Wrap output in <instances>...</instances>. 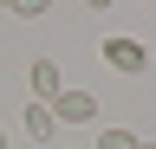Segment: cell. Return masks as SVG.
Returning a JSON list of instances; mask_svg holds the SVG:
<instances>
[{
  "label": "cell",
  "instance_id": "6da1fadb",
  "mask_svg": "<svg viewBox=\"0 0 156 149\" xmlns=\"http://www.w3.org/2000/svg\"><path fill=\"white\" fill-rule=\"evenodd\" d=\"M104 65H111V71H124V78H136V71L150 65V52L136 46V39H124V32H117V39H104Z\"/></svg>",
  "mask_w": 156,
  "mask_h": 149
},
{
  "label": "cell",
  "instance_id": "7a4b0ae2",
  "mask_svg": "<svg viewBox=\"0 0 156 149\" xmlns=\"http://www.w3.org/2000/svg\"><path fill=\"white\" fill-rule=\"evenodd\" d=\"M98 117V97L91 91H58L52 97V123H91Z\"/></svg>",
  "mask_w": 156,
  "mask_h": 149
},
{
  "label": "cell",
  "instance_id": "3957f363",
  "mask_svg": "<svg viewBox=\"0 0 156 149\" xmlns=\"http://www.w3.org/2000/svg\"><path fill=\"white\" fill-rule=\"evenodd\" d=\"M65 78H58V59H33V104H52Z\"/></svg>",
  "mask_w": 156,
  "mask_h": 149
},
{
  "label": "cell",
  "instance_id": "277c9868",
  "mask_svg": "<svg viewBox=\"0 0 156 149\" xmlns=\"http://www.w3.org/2000/svg\"><path fill=\"white\" fill-rule=\"evenodd\" d=\"M26 136L33 143H52V104H26Z\"/></svg>",
  "mask_w": 156,
  "mask_h": 149
},
{
  "label": "cell",
  "instance_id": "5b68a950",
  "mask_svg": "<svg viewBox=\"0 0 156 149\" xmlns=\"http://www.w3.org/2000/svg\"><path fill=\"white\" fill-rule=\"evenodd\" d=\"M98 149H136V136H130V130H104V136H98Z\"/></svg>",
  "mask_w": 156,
  "mask_h": 149
},
{
  "label": "cell",
  "instance_id": "8992f818",
  "mask_svg": "<svg viewBox=\"0 0 156 149\" xmlns=\"http://www.w3.org/2000/svg\"><path fill=\"white\" fill-rule=\"evenodd\" d=\"M46 7H52V0H13V13H20V20H39Z\"/></svg>",
  "mask_w": 156,
  "mask_h": 149
},
{
  "label": "cell",
  "instance_id": "52a82bcc",
  "mask_svg": "<svg viewBox=\"0 0 156 149\" xmlns=\"http://www.w3.org/2000/svg\"><path fill=\"white\" fill-rule=\"evenodd\" d=\"M85 7H98V13H104V7H117V0H85Z\"/></svg>",
  "mask_w": 156,
  "mask_h": 149
},
{
  "label": "cell",
  "instance_id": "ba28073f",
  "mask_svg": "<svg viewBox=\"0 0 156 149\" xmlns=\"http://www.w3.org/2000/svg\"><path fill=\"white\" fill-rule=\"evenodd\" d=\"M0 149H7V130H0Z\"/></svg>",
  "mask_w": 156,
  "mask_h": 149
},
{
  "label": "cell",
  "instance_id": "9c48e42d",
  "mask_svg": "<svg viewBox=\"0 0 156 149\" xmlns=\"http://www.w3.org/2000/svg\"><path fill=\"white\" fill-rule=\"evenodd\" d=\"M136 149H156V143H136Z\"/></svg>",
  "mask_w": 156,
  "mask_h": 149
},
{
  "label": "cell",
  "instance_id": "30bf717a",
  "mask_svg": "<svg viewBox=\"0 0 156 149\" xmlns=\"http://www.w3.org/2000/svg\"><path fill=\"white\" fill-rule=\"evenodd\" d=\"M0 7H13V0H0Z\"/></svg>",
  "mask_w": 156,
  "mask_h": 149
}]
</instances>
